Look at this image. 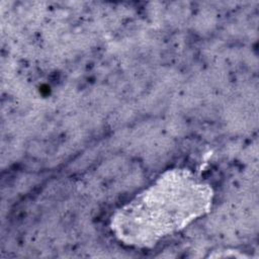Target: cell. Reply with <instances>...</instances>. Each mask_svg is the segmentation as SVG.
<instances>
[{
  "mask_svg": "<svg viewBox=\"0 0 259 259\" xmlns=\"http://www.w3.org/2000/svg\"><path fill=\"white\" fill-rule=\"evenodd\" d=\"M209 198V189L188 175L171 174L122 209L117 219L130 222L118 227L120 234L135 244L148 245L203 212Z\"/></svg>",
  "mask_w": 259,
  "mask_h": 259,
  "instance_id": "1",
  "label": "cell"
}]
</instances>
